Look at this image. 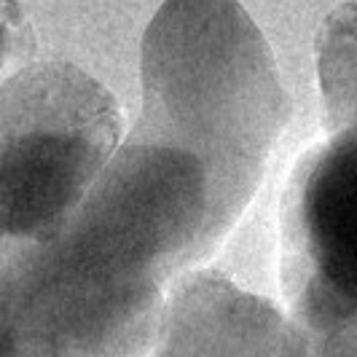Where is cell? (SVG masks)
Returning a JSON list of instances; mask_svg holds the SVG:
<instances>
[{"label":"cell","mask_w":357,"mask_h":357,"mask_svg":"<svg viewBox=\"0 0 357 357\" xmlns=\"http://www.w3.org/2000/svg\"><path fill=\"white\" fill-rule=\"evenodd\" d=\"M223 242L202 161L129 135L68 226L0 268V355H137L161 287Z\"/></svg>","instance_id":"1"},{"label":"cell","mask_w":357,"mask_h":357,"mask_svg":"<svg viewBox=\"0 0 357 357\" xmlns=\"http://www.w3.org/2000/svg\"><path fill=\"white\" fill-rule=\"evenodd\" d=\"M140 54L143 113L132 135L202 161L215 229L226 236L293 116L266 38L236 0H167Z\"/></svg>","instance_id":"2"},{"label":"cell","mask_w":357,"mask_h":357,"mask_svg":"<svg viewBox=\"0 0 357 357\" xmlns=\"http://www.w3.org/2000/svg\"><path fill=\"white\" fill-rule=\"evenodd\" d=\"M121 137L113 94L70 62L0 86V268L68 226Z\"/></svg>","instance_id":"3"},{"label":"cell","mask_w":357,"mask_h":357,"mask_svg":"<svg viewBox=\"0 0 357 357\" xmlns=\"http://www.w3.org/2000/svg\"><path fill=\"white\" fill-rule=\"evenodd\" d=\"M331 135L282 204V285L309 352L357 344V126Z\"/></svg>","instance_id":"4"},{"label":"cell","mask_w":357,"mask_h":357,"mask_svg":"<svg viewBox=\"0 0 357 357\" xmlns=\"http://www.w3.org/2000/svg\"><path fill=\"white\" fill-rule=\"evenodd\" d=\"M159 352H309L274 306L218 274H191L161 306Z\"/></svg>","instance_id":"5"},{"label":"cell","mask_w":357,"mask_h":357,"mask_svg":"<svg viewBox=\"0 0 357 357\" xmlns=\"http://www.w3.org/2000/svg\"><path fill=\"white\" fill-rule=\"evenodd\" d=\"M317 70L328 129L357 126V3L325 19L317 38Z\"/></svg>","instance_id":"6"},{"label":"cell","mask_w":357,"mask_h":357,"mask_svg":"<svg viewBox=\"0 0 357 357\" xmlns=\"http://www.w3.org/2000/svg\"><path fill=\"white\" fill-rule=\"evenodd\" d=\"M11 19L3 8H0V68L6 65V59H8V54L14 49V30H11Z\"/></svg>","instance_id":"7"}]
</instances>
